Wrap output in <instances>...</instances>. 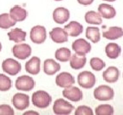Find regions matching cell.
I'll return each mask as SVG.
<instances>
[{"mask_svg":"<svg viewBox=\"0 0 123 115\" xmlns=\"http://www.w3.org/2000/svg\"><path fill=\"white\" fill-rule=\"evenodd\" d=\"M52 98L48 92L44 90H38L35 91L32 96V102L33 106L38 108H46L51 103Z\"/></svg>","mask_w":123,"mask_h":115,"instance_id":"6da1fadb","label":"cell"},{"mask_svg":"<svg viewBox=\"0 0 123 115\" xmlns=\"http://www.w3.org/2000/svg\"><path fill=\"white\" fill-rule=\"evenodd\" d=\"M36 85L34 79L31 76L27 75H22L17 78L15 80V86L16 90H21V91H31L33 90Z\"/></svg>","mask_w":123,"mask_h":115,"instance_id":"7a4b0ae2","label":"cell"},{"mask_svg":"<svg viewBox=\"0 0 123 115\" xmlns=\"http://www.w3.org/2000/svg\"><path fill=\"white\" fill-rule=\"evenodd\" d=\"M74 107L72 104L64 99H57L53 104V112L57 115H68L73 112Z\"/></svg>","mask_w":123,"mask_h":115,"instance_id":"3957f363","label":"cell"},{"mask_svg":"<svg viewBox=\"0 0 123 115\" xmlns=\"http://www.w3.org/2000/svg\"><path fill=\"white\" fill-rule=\"evenodd\" d=\"M78 84L84 89H91L96 84V77L89 71H83L78 75Z\"/></svg>","mask_w":123,"mask_h":115,"instance_id":"277c9868","label":"cell"},{"mask_svg":"<svg viewBox=\"0 0 123 115\" xmlns=\"http://www.w3.org/2000/svg\"><path fill=\"white\" fill-rule=\"evenodd\" d=\"M2 69L7 74L10 75V76H15L21 72V65L16 60L8 58L2 62Z\"/></svg>","mask_w":123,"mask_h":115,"instance_id":"5b68a950","label":"cell"},{"mask_svg":"<svg viewBox=\"0 0 123 115\" xmlns=\"http://www.w3.org/2000/svg\"><path fill=\"white\" fill-rule=\"evenodd\" d=\"M12 53L15 58L19 60H26L32 54L31 46L25 43H18L12 48Z\"/></svg>","mask_w":123,"mask_h":115,"instance_id":"8992f818","label":"cell"},{"mask_svg":"<svg viewBox=\"0 0 123 115\" xmlns=\"http://www.w3.org/2000/svg\"><path fill=\"white\" fill-rule=\"evenodd\" d=\"M47 33L44 27L40 25L34 26L30 31V38L32 42L37 44H41L46 40Z\"/></svg>","mask_w":123,"mask_h":115,"instance_id":"52a82bcc","label":"cell"},{"mask_svg":"<svg viewBox=\"0 0 123 115\" xmlns=\"http://www.w3.org/2000/svg\"><path fill=\"white\" fill-rule=\"evenodd\" d=\"M95 99L98 100V101H103V102H106V101H110V100L113 99L114 97V90L112 88H110L108 85H100L98 88H96L93 92Z\"/></svg>","mask_w":123,"mask_h":115,"instance_id":"ba28073f","label":"cell"},{"mask_svg":"<svg viewBox=\"0 0 123 115\" xmlns=\"http://www.w3.org/2000/svg\"><path fill=\"white\" fill-rule=\"evenodd\" d=\"M12 104L17 110H26L30 105L29 96L23 93H16L12 97Z\"/></svg>","mask_w":123,"mask_h":115,"instance_id":"9c48e42d","label":"cell"},{"mask_svg":"<svg viewBox=\"0 0 123 115\" xmlns=\"http://www.w3.org/2000/svg\"><path fill=\"white\" fill-rule=\"evenodd\" d=\"M72 49L75 54L80 56H86L92 50V46L90 43L87 42L83 38H79L75 40L72 44Z\"/></svg>","mask_w":123,"mask_h":115,"instance_id":"30bf717a","label":"cell"},{"mask_svg":"<svg viewBox=\"0 0 123 115\" xmlns=\"http://www.w3.org/2000/svg\"><path fill=\"white\" fill-rule=\"evenodd\" d=\"M62 96L71 102H80L83 98V93L78 87L69 86L64 88L62 90Z\"/></svg>","mask_w":123,"mask_h":115,"instance_id":"8fae6325","label":"cell"},{"mask_svg":"<svg viewBox=\"0 0 123 115\" xmlns=\"http://www.w3.org/2000/svg\"><path fill=\"white\" fill-rule=\"evenodd\" d=\"M75 83V79L71 73L63 72L61 73L56 76V84L57 86L61 88H68L69 86H72Z\"/></svg>","mask_w":123,"mask_h":115,"instance_id":"7c38bea8","label":"cell"},{"mask_svg":"<svg viewBox=\"0 0 123 115\" xmlns=\"http://www.w3.org/2000/svg\"><path fill=\"white\" fill-rule=\"evenodd\" d=\"M54 21L57 24H63L68 21L70 17V12L68 9L63 7H58L55 9L52 14Z\"/></svg>","mask_w":123,"mask_h":115,"instance_id":"4fadbf2b","label":"cell"},{"mask_svg":"<svg viewBox=\"0 0 123 115\" xmlns=\"http://www.w3.org/2000/svg\"><path fill=\"white\" fill-rule=\"evenodd\" d=\"M50 37L53 42L56 44H62L68 42V35L66 33L64 28L61 27H55L50 32Z\"/></svg>","mask_w":123,"mask_h":115,"instance_id":"5bb4252c","label":"cell"},{"mask_svg":"<svg viewBox=\"0 0 123 115\" xmlns=\"http://www.w3.org/2000/svg\"><path fill=\"white\" fill-rule=\"evenodd\" d=\"M40 59L38 56H33L25 64V69L27 73L37 75L40 72Z\"/></svg>","mask_w":123,"mask_h":115,"instance_id":"9a60e30c","label":"cell"},{"mask_svg":"<svg viewBox=\"0 0 123 115\" xmlns=\"http://www.w3.org/2000/svg\"><path fill=\"white\" fill-rule=\"evenodd\" d=\"M10 15L14 21L18 22V21H25L28 15V13H27V10H25L24 8L19 5H15L10 9Z\"/></svg>","mask_w":123,"mask_h":115,"instance_id":"2e32d148","label":"cell"},{"mask_svg":"<svg viewBox=\"0 0 123 115\" xmlns=\"http://www.w3.org/2000/svg\"><path fill=\"white\" fill-rule=\"evenodd\" d=\"M64 30L66 31V33L68 35L71 37H77L83 33V26L78 21H70V22L65 26Z\"/></svg>","mask_w":123,"mask_h":115,"instance_id":"e0dca14e","label":"cell"},{"mask_svg":"<svg viewBox=\"0 0 123 115\" xmlns=\"http://www.w3.org/2000/svg\"><path fill=\"white\" fill-rule=\"evenodd\" d=\"M8 38L10 41H14L15 43L25 42L27 38V33L21 28H13L8 33Z\"/></svg>","mask_w":123,"mask_h":115,"instance_id":"ac0fdd59","label":"cell"},{"mask_svg":"<svg viewBox=\"0 0 123 115\" xmlns=\"http://www.w3.org/2000/svg\"><path fill=\"white\" fill-rule=\"evenodd\" d=\"M61 66L53 59H46L44 61V72L45 74L51 76L60 71Z\"/></svg>","mask_w":123,"mask_h":115,"instance_id":"d6986e66","label":"cell"},{"mask_svg":"<svg viewBox=\"0 0 123 115\" xmlns=\"http://www.w3.org/2000/svg\"><path fill=\"white\" fill-rule=\"evenodd\" d=\"M120 72L117 67H110L103 73V79L107 83H115L119 79Z\"/></svg>","mask_w":123,"mask_h":115,"instance_id":"ffe728a7","label":"cell"},{"mask_svg":"<svg viewBox=\"0 0 123 115\" xmlns=\"http://www.w3.org/2000/svg\"><path fill=\"white\" fill-rule=\"evenodd\" d=\"M98 10L99 15L105 19H112L116 15L115 8L107 4H101L98 6Z\"/></svg>","mask_w":123,"mask_h":115,"instance_id":"44dd1931","label":"cell"},{"mask_svg":"<svg viewBox=\"0 0 123 115\" xmlns=\"http://www.w3.org/2000/svg\"><path fill=\"white\" fill-rule=\"evenodd\" d=\"M70 61V67L74 70H79L85 67L86 63V57L85 56H80L77 54L71 55V57L69 59Z\"/></svg>","mask_w":123,"mask_h":115,"instance_id":"7402d4cb","label":"cell"},{"mask_svg":"<svg viewBox=\"0 0 123 115\" xmlns=\"http://www.w3.org/2000/svg\"><path fill=\"white\" fill-rule=\"evenodd\" d=\"M123 36V30L119 27H112L103 33V37L110 40H115Z\"/></svg>","mask_w":123,"mask_h":115,"instance_id":"603a6c76","label":"cell"},{"mask_svg":"<svg viewBox=\"0 0 123 115\" xmlns=\"http://www.w3.org/2000/svg\"><path fill=\"white\" fill-rule=\"evenodd\" d=\"M121 47L115 43L108 44L105 48V53L107 56L110 59H116L121 54Z\"/></svg>","mask_w":123,"mask_h":115,"instance_id":"cb8c5ba5","label":"cell"},{"mask_svg":"<svg viewBox=\"0 0 123 115\" xmlns=\"http://www.w3.org/2000/svg\"><path fill=\"white\" fill-rule=\"evenodd\" d=\"M85 20L87 23L92 25H100L103 22L102 16L99 15L98 12L93 11V10L86 12V14L85 15Z\"/></svg>","mask_w":123,"mask_h":115,"instance_id":"d4e9b609","label":"cell"},{"mask_svg":"<svg viewBox=\"0 0 123 115\" xmlns=\"http://www.w3.org/2000/svg\"><path fill=\"white\" fill-rule=\"evenodd\" d=\"M86 36L89 40H91L94 44L99 42L100 38H101L99 28L94 27H88L86 28Z\"/></svg>","mask_w":123,"mask_h":115,"instance_id":"484cf974","label":"cell"},{"mask_svg":"<svg viewBox=\"0 0 123 115\" xmlns=\"http://www.w3.org/2000/svg\"><path fill=\"white\" fill-rule=\"evenodd\" d=\"M15 24H16V21H15L10 17V14L3 13L0 15V28L9 29L14 27Z\"/></svg>","mask_w":123,"mask_h":115,"instance_id":"4316f807","label":"cell"},{"mask_svg":"<svg viewBox=\"0 0 123 115\" xmlns=\"http://www.w3.org/2000/svg\"><path fill=\"white\" fill-rule=\"evenodd\" d=\"M71 51L68 48H60L56 50L55 52V58L57 61H62V62H66L68 61L70 57H71Z\"/></svg>","mask_w":123,"mask_h":115,"instance_id":"83f0119b","label":"cell"},{"mask_svg":"<svg viewBox=\"0 0 123 115\" xmlns=\"http://www.w3.org/2000/svg\"><path fill=\"white\" fill-rule=\"evenodd\" d=\"M95 113L97 115H112L114 114V108L110 104H102L96 107Z\"/></svg>","mask_w":123,"mask_h":115,"instance_id":"f1b7e54d","label":"cell"},{"mask_svg":"<svg viewBox=\"0 0 123 115\" xmlns=\"http://www.w3.org/2000/svg\"><path fill=\"white\" fill-rule=\"evenodd\" d=\"M12 86L11 79L5 74L0 73V91H8Z\"/></svg>","mask_w":123,"mask_h":115,"instance_id":"f546056e","label":"cell"},{"mask_svg":"<svg viewBox=\"0 0 123 115\" xmlns=\"http://www.w3.org/2000/svg\"><path fill=\"white\" fill-rule=\"evenodd\" d=\"M90 65L94 71H101L105 67V62L98 57H93L91 59Z\"/></svg>","mask_w":123,"mask_h":115,"instance_id":"4dcf8cb0","label":"cell"},{"mask_svg":"<svg viewBox=\"0 0 123 115\" xmlns=\"http://www.w3.org/2000/svg\"><path fill=\"white\" fill-rule=\"evenodd\" d=\"M75 115H92L93 111L88 106H80L74 112Z\"/></svg>","mask_w":123,"mask_h":115,"instance_id":"1f68e13d","label":"cell"},{"mask_svg":"<svg viewBox=\"0 0 123 115\" xmlns=\"http://www.w3.org/2000/svg\"><path fill=\"white\" fill-rule=\"evenodd\" d=\"M15 111L8 104H1L0 105V115H14Z\"/></svg>","mask_w":123,"mask_h":115,"instance_id":"d6a6232c","label":"cell"},{"mask_svg":"<svg viewBox=\"0 0 123 115\" xmlns=\"http://www.w3.org/2000/svg\"><path fill=\"white\" fill-rule=\"evenodd\" d=\"M77 1H78V3H79L80 4H82V5L86 6V5H90V4H92L94 0H77Z\"/></svg>","mask_w":123,"mask_h":115,"instance_id":"836d02e7","label":"cell"},{"mask_svg":"<svg viewBox=\"0 0 123 115\" xmlns=\"http://www.w3.org/2000/svg\"><path fill=\"white\" fill-rule=\"evenodd\" d=\"M25 115H27V114H35V115H38V112H35V111H27V112H25L24 113Z\"/></svg>","mask_w":123,"mask_h":115,"instance_id":"e575fe53","label":"cell"},{"mask_svg":"<svg viewBox=\"0 0 123 115\" xmlns=\"http://www.w3.org/2000/svg\"><path fill=\"white\" fill-rule=\"evenodd\" d=\"M104 1H108V2H114L115 0H104Z\"/></svg>","mask_w":123,"mask_h":115,"instance_id":"d590c367","label":"cell"},{"mask_svg":"<svg viewBox=\"0 0 123 115\" xmlns=\"http://www.w3.org/2000/svg\"><path fill=\"white\" fill-rule=\"evenodd\" d=\"M1 50H2V44L0 42V52H1Z\"/></svg>","mask_w":123,"mask_h":115,"instance_id":"8d00e7d4","label":"cell"},{"mask_svg":"<svg viewBox=\"0 0 123 115\" xmlns=\"http://www.w3.org/2000/svg\"><path fill=\"white\" fill-rule=\"evenodd\" d=\"M55 1H62V0H55Z\"/></svg>","mask_w":123,"mask_h":115,"instance_id":"74e56055","label":"cell"}]
</instances>
